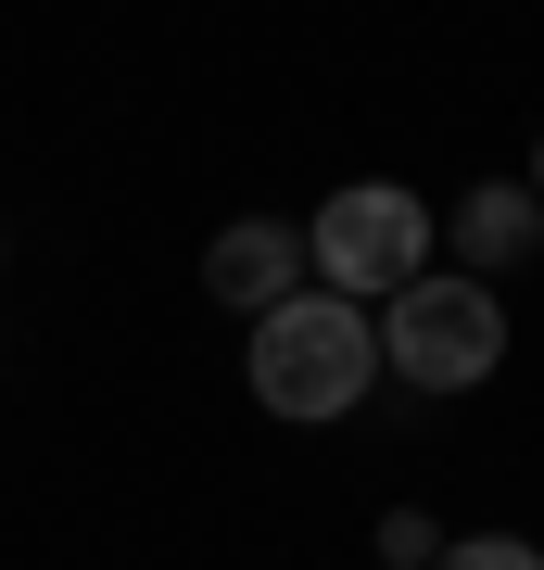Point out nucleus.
<instances>
[{"instance_id":"nucleus-1","label":"nucleus","mask_w":544,"mask_h":570,"mask_svg":"<svg viewBox=\"0 0 544 570\" xmlns=\"http://www.w3.org/2000/svg\"><path fill=\"white\" fill-rule=\"evenodd\" d=\"M380 367V330H367L343 292H291V305L254 317V406L266 419H343Z\"/></svg>"},{"instance_id":"nucleus-2","label":"nucleus","mask_w":544,"mask_h":570,"mask_svg":"<svg viewBox=\"0 0 544 570\" xmlns=\"http://www.w3.org/2000/svg\"><path fill=\"white\" fill-rule=\"evenodd\" d=\"M304 266H317L329 292H405L431 266V204L418 190H393V178H355V190H329L317 228H304Z\"/></svg>"},{"instance_id":"nucleus-3","label":"nucleus","mask_w":544,"mask_h":570,"mask_svg":"<svg viewBox=\"0 0 544 570\" xmlns=\"http://www.w3.org/2000/svg\"><path fill=\"white\" fill-rule=\"evenodd\" d=\"M380 355L405 367L418 393H468V381H494V355H506V305L482 279H405L393 292V317H380Z\"/></svg>"},{"instance_id":"nucleus-4","label":"nucleus","mask_w":544,"mask_h":570,"mask_svg":"<svg viewBox=\"0 0 544 570\" xmlns=\"http://www.w3.org/2000/svg\"><path fill=\"white\" fill-rule=\"evenodd\" d=\"M202 292H216V305H241V317L291 305V292H304V228H291V216L216 228V242H202Z\"/></svg>"},{"instance_id":"nucleus-5","label":"nucleus","mask_w":544,"mask_h":570,"mask_svg":"<svg viewBox=\"0 0 544 570\" xmlns=\"http://www.w3.org/2000/svg\"><path fill=\"white\" fill-rule=\"evenodd\" d=\"M532 178H482V190H456V216H444V242H456V279H494V266H520L532 254Z\"/></svg>"},{"instance_id":"nucleus-6","label":"nucleus","mask_w":544,"mask_h":570,"mask_svg":"<svg viewBox=\"0 0 544 570\" xmlns=\"http://www.w3.org/2000/svg\"><path fill=\"white\" fill-rule=\"evenodd\" d=\"M431 570H544V558L520 546V532H468V546H444Z\"/></svg>"},{"instance_id":"nucleus-7","label":"nucleus","mask_w":544,"mask_h":570,"mask_svg":"<svg viewBox=\"0 0 544 570\" xmlns=\"http://www.w3.org/2000/svg\"><path fill=\"white\" fill-rule=\"evenodd\" d=\"M380 558H393V570H431L444 546H431V520H418V508H393V520H380Z\"/></svg>"},{"instance_id":"nucleus-8","label":"nucleus","mask_w":544,"mask_h":570,"mask_svg":"<svg viewBox=\"0 0 544 570\" xmlns=\"http://www.w3.org/2000/svg\"><path fill=\"white\" fill-rule=\"evenodd\" d=\"M532 204H544V140H532Z\"/></svg>"}]
</instances>
